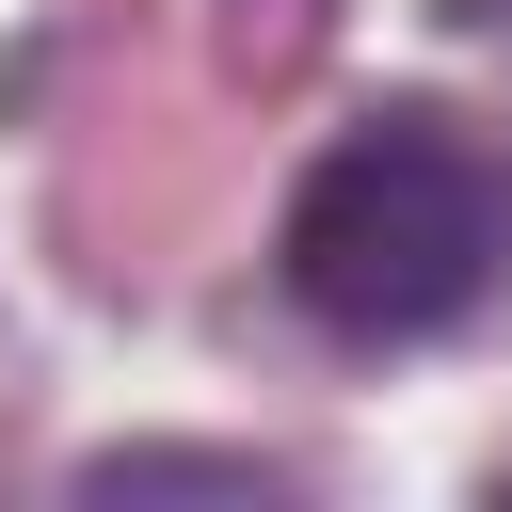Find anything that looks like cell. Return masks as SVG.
<instances>
[{
	"label": "cell",
	"instance_id": "6da1fadb",
	"mask_svg": "<svg viewBox=\"0 0 512 512\" xmlns=\"http://www.w3.org/2000/svg\"><path fill=\"white\" fill-rule=\"evenodd\" d=\"M272 272H288V304L320 336L416 352V336H448V320L496 304V272H512V176H496V144L464 112H352L304 160V192H288Z\"/></svg>",
	"mask_w": 512,
	"mask_h": 512
},
{
	"label": "cell",
	"instance_id": "7a4b0ae2",
	"mask_svg": "<svg viewBox=\"0 0 512 512\" xmlns=\"http://www.w3.org/2000/svg\"><path fill=\"white\" fill-rule=\"evenodd\" d=\"M96 496H256V464H224V448H112Z\"/></svg>",
	"mask_w": 512,
	"mask_h": 512
}]
</instances>
